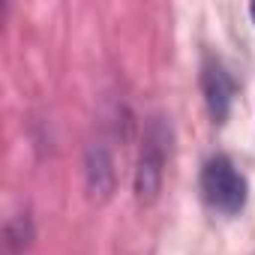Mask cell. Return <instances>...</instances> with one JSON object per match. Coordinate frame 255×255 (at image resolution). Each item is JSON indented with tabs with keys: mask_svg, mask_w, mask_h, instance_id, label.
<instances>
[{
	"mask_svg": "<svg viewBox=\"0 0 255 255\" xmlns=\"http://www.w3.org/2000/svg\"><path fill=\"white\" fill-rule=\"evenodd\" d=\"M201 84H204V99H207L210 117L216 123H222L228 117V108H231V99H234V81H231V75L219 63H207Z\"/></svg>",
	"mask_w": 255,
	"mask_h": 255,
	"instance_id": "2",
	"label": "cell"
},
{
	"mask_svg": "<svg viewBox=\"0 0 255 255\" xmlns=\"http://www.w3.org/2000/svg\"><path fill=\"white\" fill-rule=\"evenodd\" d=\"M249 15H252V21H255V3H252V6H249Z\"/></svg>",
	"mask_w": 255,
	"mask_h": 255,
	"instance_id": "3",
	"label": "cell"
},
{
	"mask_svg": "<svg viewBox=\"0 0 255 255\" xmlns=\"http://www.w3.org/2000/svg\"><path fill=\"white\" fill-rule=\"evenodd\" d=\"M201 195L216 213L234 216L246 207L249 186H246V177L240 174V168L228 156H213L201 168Z\"/></svg>",
	"mask_w": 255,
	"mask_h": 255,
	"instance_id": "1",
	"label": "cell"
}]
</instances>
